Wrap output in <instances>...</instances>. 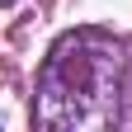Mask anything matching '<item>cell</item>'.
<instances>
[{
	"mask_svg": "<svg viewBox=\"0 0 132 132\" xmlns=\"http://www.w3.org/2000/svg\"><path fill=\"white\" fill-rule=\"evenodd\" d=\"M123 118V47L104 28H71L47 47L33 90L43 132H109Z\"/></svg>",
	"mask_w": 132,
	"mask_h": 132,
	"instance_id": "1",
	"label": "cell"
}]
</instances>
